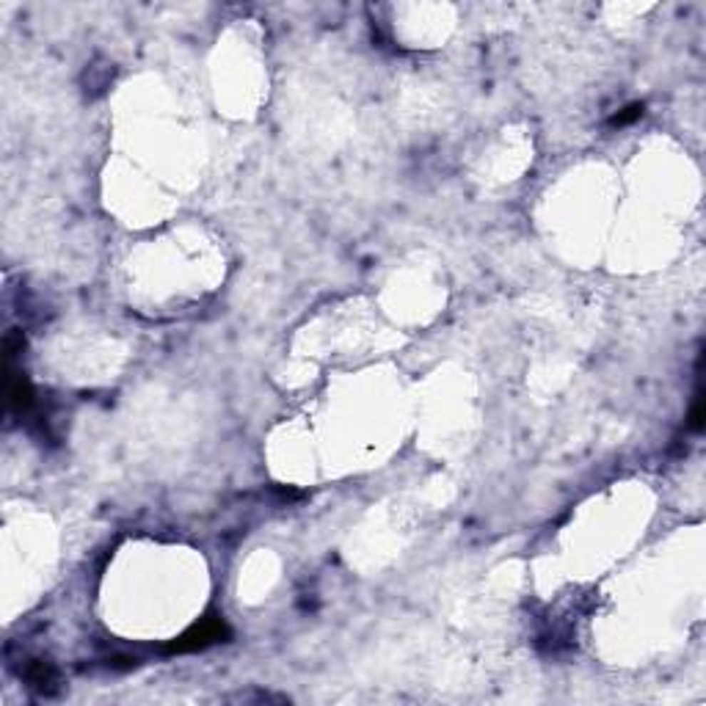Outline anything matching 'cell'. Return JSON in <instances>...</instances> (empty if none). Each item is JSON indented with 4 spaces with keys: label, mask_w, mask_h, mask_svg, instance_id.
Masks as SVG:
<instances>
[{
    "label": "cell",
    "mask_w": 706,
    "mask_h": 706,
    "mask_svg": "<svg viewBox=\"0 0 706 706\" xmlns=\"http://www.w3.org/2000/svg\"><path fill=\"white\" fill-rule=\"evenodd\" d=\"M227 635V626L218 621H205L202 626L190 629L188 635H183L177 643L168 645V651H190V648H202V645L213 643V640H221Z\"/></svg>",
    "instance_id": "6da1fadb"
},
{
    "label": "cell",
    "mask_w": 706,
    "mask_h": 706,
    "mask_svg": "<svg viewBox=\"0 0 706 706\" xmlns=\"http://www.w3.org/2000/svg\"><path fill=\"white\" fill-rule=\"evenodd\" d=\"M640 113H643V105H629V108H626L623 113H618V116H613V125H618V127H621V125H629V122H635V119H638Z\"/></svg>",
    "instance_id": "7a4b0ae2"
}]
</instances>
